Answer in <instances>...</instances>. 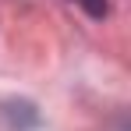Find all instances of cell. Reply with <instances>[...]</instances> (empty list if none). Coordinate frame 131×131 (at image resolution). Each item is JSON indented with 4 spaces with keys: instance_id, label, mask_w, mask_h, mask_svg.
<instances>
[{
    "instance_id": "cell-1",
    "label": "cell",
    "mask_w": 131,
    "mask_h": 131,
    "mask_svg": "<svg viewBox=\"0 0 131 131\" xmlns=\"http://www.w3.org/2000/svg\"><path fill=\"white\" fill-rule=\"evenodd\" d=\"M74 4H82V7H85L92 18H103V14L110 11V7H106V0H74Z\"/></svg>"
}]
</instances>
